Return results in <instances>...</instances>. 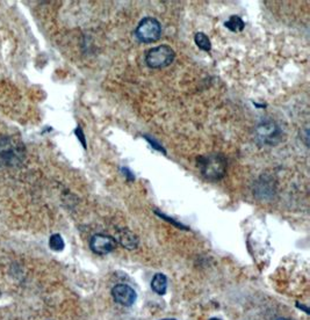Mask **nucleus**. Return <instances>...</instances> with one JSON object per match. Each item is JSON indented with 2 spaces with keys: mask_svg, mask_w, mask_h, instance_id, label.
<instances>
[{
  "mask_svg": "<svg viewBox=\"0 0 310 320\" xmlns=\"http://www.w3.org/2000/svg\"><path fill=\"white\" fill-rule=\"evenodd\" d=\"M176 58V53L170 45L161 44L148 50L145 55V63L150 69H163L171 65Z\"/></svg>",
  "mask_w": 310,
  "mask_h": 320,
  "instance_id": "2",
  "label": "nucleus"
},
{
  "mask_svg": "<svg viewBox=\"0 0 310 320\" xmlns=\"http://www.w3.org/2000/svg\"><path fill=\"white\" fill-rule=\"evenodd\" d=\"M112 295L116 303L121 304L124 306H131L132 304L136 302L137 298L136 291L131 287L127 286V284H118V286H115L112 290Z\"/></svg>",
  "mask_w": 310,
  "mask_h": 320,
  "instance_id": "6",
  "label": "nucleus"
},
{
  "mask_svg": "<svg viewBox=\"0 0 310 320\" xmlns=\"http://www.w3.org/2000/svg\"><path fill=\"white\" fill-rule=\"evenodd\" d=\"M49 246L53 251L60 252L63 251L64 248V240L61 237V234H53L49 239Z\"/></svg>",
  "mask_w": 310,
  "mask_h": 320,
  "instance_id": "11",
  "label": "nucleus"
},
{
  "mask_svg": "<svg viewBox=\"0 0 310 320\" xmlns=\"http://www.w3.org/2000/svg\"><path fill=\"white\" fill-rule=\"evenodd\" d=\"M194 41L198 47L200 49L203 50V51H211L212 49V43H211V40H209V37L207 36L205 33H201V31H199V33L195 34L194 36Z\"/></svg>",
  "mask_w": 310,
  "mask_h": 320,
  "instance_id": "10",
  "label": "nucleus"
},
{
  "mask_svg": "<svg viewBox=\"0 0 310 320\" xmlns=\"http://www.w3.org/2000/svg\"><path fill=\"white\" fill-rule=\"evenodd\" d=\"M151 288L157 295H165L167 289V279L164 274L158 273L154 276L153 282H151Z\"/></svg>",
  "mask_w": 310,
  "mask_h": 320,
  "instance_id": "8",
  "label": "nucleus"
},
{
  "mask_svg": "<svg viewBox=\"0 0 310 320\" xmlns=\"http://www.w3.org/2000/svg\"><path fill=\"white\" fill-rule=\"evenodd\" d=\"M115 240L116 242L121 245L122 247L127 248V250H136L138 246V242H140V239L134 232L129 230L127 228L119 229L115 233Z\"/></svg>",
  "mask_w": 310,
  "mask_h": 320,
  "instance_id": "7",
  "label": "nucleus"
},
{
  "mask_svg": "<svg viewBox=\"0 0 310 320\" xmlns=\"http://www.w3.org/2000/svg\"><path fill=\"white\" fill-rule=\"evenodd\" d=\"M75 134L77 136V138H79V141H80V143L83 144V146L84 148H86V142H85V136H84V132L82 130V128L78 127L75 130Z\"/></svg>",
  "mask_w": 310,
  "mask_h": 320,
  "instance_id": "12",
  "label": "nucleus"
},
{
  "mask_svg": "<svg viewBox=\"0 0 310 320\" xmlns=\"http://www.w3.org/2000/svg\"><path fill=\"white\" fill-rule=\"evenodd\" d=\"M118 242L114 239V237L108 234H94L90 240V247L94 252L95 254L99 255H106L111 253L116 248Z\"/></svg>",
  "mask_w": 310,
  "mask_h": 320,
  "instance_id": "5",
  "label": "nucleus"
},
{
  "mask_svg": "<svg viewBox=\"0 0 310 320\" xmlns=\"http://www.w3.org/2000/svg\"><path fill=\"white\" fill-rule=\"evenodd\" d=\"M276 320H290V319H286V318H278Z\"/></svg>",
  "mask_w": 310,
  "mask_h": 320,
  "instance_id": "16",
  "label": "nucleus"
},
{
  "mask_svg": "<svg viewBox=\"0 0 310 320\" xmlns=\"http://www.w3.org/2000/svg\"><path fill=\"white\" fill-rule=\"evenodd\" d=\"M165 320H173V319H165Z\"/></svg>",
  "mask_w": 310,
  "mask_h": 320,
  "instance_id": "18",
  "label": "nucleus"
},
{
  "mask_svg": "<svg viewBox=\"0 0 310 320\" xmlns=\"http://www.w3.org/2000/svg\"><path fill=\"white\" fill-rule=\"evenodd\" d=\"M282 135L281 129L272 119L261 121L254 130L256 140L264 145H277L282 140Z\"/></svg>",
  "mask_w": 310,
  "mask_h": 320,
  "instance_id": "3",
  "label": "nucleus"
},
{
  "mask_svg": "<svg viewBox=\"0 0 310 320\" xmlns=\"http://www.w3.org/2000/svg\"><path fill=\"white\" fill-rule=\"evenodd\" d=\"M224 26L229 29V30L234 31V33H237V31L243 30L245 27V24L240 17H237V15H232L228 21H225Z\"/></svg>",
  "mask_w": 310,
  "mask_h": 320,
  "instance_id": "9",
  "label": "nucleus"
},
{
  "mask_svg": "<svg viewBox=\"0 0 310 320\" xmlns=\"http://www.w3.org/2000/svg\"><path fill=\"white\" fill-rule=\"evenodd\" d=\"M156 213H157V215H158V216H159V217L164 218V219H166V221H167V222L172 223V224H173V225H176V226H177V228H178V229H185V226H183L182 224H179V223H177L176 221H173V219H171L170 217H167V216L164 215V213H160V212H158V211H156Z\"/></svg>",
  "mask_w": 310,
  "mask_h": 320,
  "instance_id": "13",
  "label": "nucleus"
},
{
  "mask_svg": "<svg viewBox=\"0 0 310 320\" xmlns=\"http://www.w3.org/2000/svg\"><path fill=\"white\" fill-rule=\"evenodd\" d=\"M227 159L222 153H209L198 158L201 175L208 181H218L227 172Z\"/></svg>",
  "mask_w": 310,
  "mask_h": 320,
  "instance_id": "1",
  "label": "nucleus"
},
{
  "mask_svg": "<svg viewBox=\"0 0 310 320\" xmlns=\"http://www.w3.org/2000/svg\"><path fill=\"white\" fill-rule=\"evenodd\" d=\"M122 171H124V174H125V175H127L128 177V180L129 181H134V175H132V174L130 173V171H129L128 169H122Z\"/></svg>",
  "mask_w": 310,
  "mask_h": 320,
  "instance_id": "15",
  "label": "nucleus"
},
{
  "mask_svg": "<svg viewBox=\"0 0 310 320\" xmlns=\"http://www.w3.org/2000/svg\"><path fill=\"white\" fill-rule=\"evenodd\" d=\"M135 36L143 43H153V42L158 41L161 36V26L159 21L155 18H144L135 30Z\"/></svg>",
  "mask_w": 310,
  "mask_h": 320,
  "instance_id": "4",
  "label": "nucleus"
},
{
  "mask_svg": "<svg viewBox=\"0 0 310 320\" xmlns=\"http://www.w3.org/2000/svg\"><path fill=\"white\" fill-rule=\"evenodd\" d=\"M211 320H221V319H218V318H212Z\"/></svg>",
  "mask_w": 310,
  "mask_h": 320,
  "instance_id": "17",
  "label": "nucleus"
},
{
  "mask_svg": "<svg viewBox=\"0 0 310 320\" xmlns=\"http://www.w3.org/2000/svg\"><path fill=\"white\" fill-rule=\"evenodd\" d=\"M145 140H147L148 142H149L150 145H151V146H153L154 148H156V150H158V151H161V152H163L164 154H165V150H164V148H163V146H161V145H158V143H156V142H155L154 140H151V138H150V137H148V136H145Z\"/></svg>",
  "mask_w": 310,
  "mask_h": 320,
  "instance_id": "14",
  "label": "nucleus"
}]
</instances>
